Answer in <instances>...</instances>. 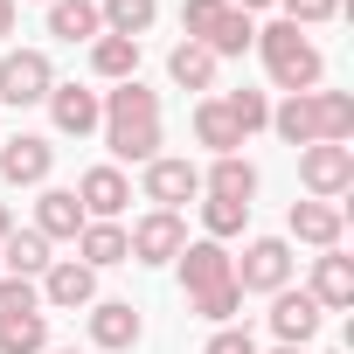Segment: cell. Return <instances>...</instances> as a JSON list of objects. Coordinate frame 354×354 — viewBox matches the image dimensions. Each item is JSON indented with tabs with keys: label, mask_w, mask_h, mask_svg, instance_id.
Instances as JSON below:
<instances>
[{
	"label": "cell",
	"mask_w": 354,
	"mask_h": 354,
	"mask_svg": "<svg viewBox=\"0 0 354 354\" xmlns=\"http://www.w3.org/2000/svg\"><path fill=\"white\" fill-rule=\"evenodd\" d=\"M181 292H188V306L202 313V319H216V326H236V313H243V285H236V257L223 250V243H181Z\"/></svg>",
	"instance_id": "cell-1"
},
{
	"label": "cell",
	"mask_w": 354,
	"mask_h": 354,
	"mask_svg": "<svg viewBox=\"0 0 354 354\" xmlns=\"http://www.w3.org/2000/svg\"><path fill=\"white\" fill-rule=\"evenodd\" d=\"M97 104H104V146H111L118 160H132V167L160 160V91H146L139 77H125V84L104 91Z\"/></svg>",
	"instance_id": "cell-2"
},
{
	"label": "cell",
	"mask_w": 354,
	"mask_h": 354,
	"mask_svg": "<svg viewBox=\"0 0 354 354\" xmlns=\"http://www.w3.org/2000/svg\"><path fill=\"white\" fill-rule=\"evenodd\" d=\"M271 132L285 146H347L354 139V97L347 91H299L271 111Z\"/></svg>",
	"instance_id": "cell-3"
},
{
	"label": "cell",
	"mask_w": 354,
	"mask_h": 354,
	"mask_svg": "<svg viewBox=\"0 0 354 354\" xmlns=\"http://www.w3.org/2000/svg\"><path fill=\"white\" fill-rule=\"evenodd\" d=\"M257 56H264V70H271V84L285 91V97H299V91H319V77H326V56L306 42V28H292V21H271V28H257V42H250Z\"/></svg>",
	"instance_id": "cell-4"
},
{
	"label": "cell",
	"mask_w": 354,
	"mask_h": 354,
	"mask_svg": "<svg viewBox=\"0 0 354 354\" xmlns=\"http://www.w3.org/2000/svg\"><path fill=\"white\" fill-rule=\"evenodd\" d=\"M181 35L202 42V49L223 63V56H243V49L257 42V21H250L243 8H230V0H181Z\"/></svg>",
	"instance_id": "cell-5"
},
{
	"label": "cell",
	"mask_w": 354,
	"mask_h": 354,
	"mask_svg": "<svg viewBox=\"0 0 354 354\" xmlns=\"http://www.w3.org/2000/svg\"><path fill=\"white\" fill-rule=\"evenodd\" d=\"M181 243H188V223L174 216V209H146V216L125 230V257H132V264H174Z\"/></svg>",
	"instance_id": "cell-6"
},
{
	"label": "cell",
	"mask_w": 354,
	"mask_h": 354,
	"mask_svg": "<svg viewBox=\"0 0 354 354\" xmlns=\"http://www.w3.org/2000/svg\"><path fill=\"white\" fill-rule=\"evenodd\" d=\"M299 181L313 202H340L354 188V146H299Z\"/></svg>",
	"instance_id": "cell-7"
},
{
	"label": "cell",
	"mask_w": 354,
	"mask_h": 354,
	"mask_svg": "<svg viewBox=\"0 0 354 354\" xmlns=\"http://www.w3.org/2000/svg\"><path fill=\"white\" fill-rule=\"evenodd\" d=\"M56 91V63L42 49H8L0 56V104H42Z\"/></svg>",
	"instance_id": "cell-8"
},
{
	"label": "cell",
	"mask_w": 354,
	"mask_h": 354,
	"mask_svg": "<svg viewBox=\"0 0 354 354\" xmlns=\"http://www.w3.org/2000/svg\"><path fill=\"white\" fill-rule=\"evenodd\" d=\"M236 285L243 292H285L292 285V243L285 236H250L243 264H236Z\"/></svg>",
	"instance_id": "cell-9"
},
{
	"label": "cell",
	"mask_w": 354,
	"mask_h": 354,
	"mask_svg": "<svg viewBox=\"0 0 354 354\" xmlns=\"http://www.w3.org/2000/svg\"><path fill=\"white\" fill-rule=\"evenodd\" d=\"M49 167H56V146L42 132L0 139V181H8V188H49Z\"/></svg>",
	"instance_id": "cell-10"
},
{
	"label": "cell",
	"mask_w": 354,
	"mask_h": 354,
	"mask_svg": "<svg viewBox=\"0 0 354 354\" xmlns=\"http://www.w3.org/2000/svg\"><path fill=\"white\" fill-rule=\"evenodd\" d=\"M35 292H42V306H56V313H84V306H97V271L77 264V257H56V264L35 278Z\"/></svg>",
	"instance_id": "cell-11"
},
{
	"label": "cell",
	"mask_w": 354,
	"mask_h": 354,
	"mask_svg": "<svg viewBox=\"0 0 354 354\" xmlns=\"http://www.w3.org/2000/svg\"><path fill=\"white\" fill-rule=\"evenodd\" d=\"M139 188H146V202H153V209H174V216H181V202H195V195H202V167L167 160V153H160V160H146V181H139Z\"/></svg>",
	"instance_id": "cell-12"
},
{
	"label": "cell",
	"mask_w": 354,
	"mask_h": 354,
	"mask_svg": "<svg viewBox=\"0 0 354 354\" xmlns=\"http://www.w3.org/2000/svg\"><path fill=\"white\" fill-rule=\"evenodd\" d=\"M139 333H146V319H139L132 299H97V306H91V347H104V354H132Z\"/></svg>",
	"instance_id": "cell-13"
},
{
	"label": "cell",
	"mask_w": 354,
	"mask_h": 354,
	"mask_svg": "<svg viewBox=\"0 0 354 354\" xmlns=\"http://www.w3.org/2000/svg\"><path fill=\"white\" fill-rule=\"evenodd\" d=\"M42 104H49V118H56L63 139H91V132L104 125V104H97V91H84V84H56Z\"/></svg>",
	"instance_id": "cell-14"
},
{
	"label": "cell",
	"mask_w": 354,
	"mask_h": 354,
	"mask_svg": "<svg viewBox=\"0 0 354 354\" xmlns=\"http://www.w3.org/2000/svg\"><path fill=\"white\" fill-rule=\"evenodd\" d=\"M319 306H313V292H271V333H278V347H306L313 333H319Z\"/></svg>",
	"instance_id": "cell-15"
},
{
	"label": "cell",
	"mask_w": 354,
	"mask_h": 354,
	"mask_svg": "<svg viewBox=\"0 0 354 354\" xmlns=\"http://www.w3.org/2000/svg\"><path fill=\"white\" fill-rule=\"evenodd\" d=\"M70 195L84 202V216H91V223H118V209L132 202V181H125V174H118V167H91V174H84V181L70 188Z\"/></svg>",
	"instance_id": "cell-16"
},
{
	"label": "cell",
	"mask_w": 354,
	"mask_h": 354,
	"mask_svg": "<svg viewBox=\"0 0 354 354\" xmlns=\"http://www.w3.org/2000/svg\"><path fill=\"white\" fill-rule=\"evenodd\" d=\"M285 230H292L299 243H313V250H340V236H347V216H340V202H292Z\"/></svg>",
	"instance_id": "cell-17"
},
{
	"label": "cell",
	"mask_w": 354,
	"mask_h": 354,
	"mask_svg": "<svg viewBox=\"0 0 354 354\" xmlns=\"http://www.w3.org/2000/svg\"><path fill=\"white\" fill-rule=\"evenodd\" d=\"M313 306L319 313H347L354 306V257H340V250H319L313 257Z\"/></svg>",
	"instance_id": "cell-18"
},
{
	"label": "cell",
	"mask_w": 354,
	"mask_h": 354,
	"mask_svg": "<svg viewBox=\"0 0 354 354\" xmlns=\"http://www.w3.org/2000/svg\"><path fill=\"white\" fill-rule=\"evenodd\" d=\"M84 202L70 195V188H42V202H35V236H49V243H77L84 236Z\"/></svg>",
	"instance_id": "cell-19"
},
{
	"label": "cell",
	"mask_w": 354,
	"mask_h": 354,
	"mask_svg": "<svg viewBox=\"0 0 354 354\" xmlns=\"http://www.w3.org/2000/svg\"><path fill=\"white\" fill-rule=\"evenodd\" d=\"M202 195H209V202H243V209H250V195H257V167H250L243 153H223V160L202 174Z\"/></svg>",
	"instance_id": "cell-20"
},
{
	"label": "cell",
	"mask_w": 354,
	"mask_h": 354,
	"mask_svg": "<svg viewBox=\"0 0 354 354\" xmlns=\"http://www.w3.org/2000/svg\"><path fill=\"white\" fill-rule=\"evenodd\" d=\"M0 264H8V278H42L56 257H49V236H35V230H8V236H0Z\"/></svg>",
	"instance_id": "cell-21"
},
{
	"label": "cell",
	"mask_w": 354,
	"mask_h": 354,
	"mask_svg": "<svg viewBox=\"0 0 354 354\" xmlns=\"http://www.w3.org/2000/svg\"><path fill=\"white\" fill-rule=\"evenodd\" d=\"M195 139L223 160V153H236V146H243V125L230 118V104H223V97H202V104H195Z\"/></svg>",
	"instance_id": "cell-22"
},
{
	"label": "cell",
	"mask_w": 354,
	"mask_h": 354,
	"mask_svg": "<svg viewBox=\"0 0 354 354\" xmlns=\"http://www.w3.org/2000/svg\"><path fill=\"white\" fill-rule=\"evenodd\" d=\"M49 35H56V42H97V35H104L97 0H49Z\"/></svg>",
	"instance_id": "cell-23"
},
{
	"label": "cell",
	"mask_w": 354,
	"mask_h": 354,
	"mask_svg": "<svg viewBox=\"0 0 354 354\" xmlns=\"http://www.w3.org/2000/svg\"><path fill=\"white\" fill-rule=\"evenodd\" d=\"M77 264H91V271L132 264V257H125V230H118V223H84V236H77Z\"/></svg>",
	"instance_id": "cell-24"
},
{
	"label": "cell",
	"mask_w": 354,
	"mask_h": 354,
	"mask_svg": "<svg viewBox=\"0 0 354 354\" xmlns=\"http://www.w3.org/2000/svg\"><path fill=\"white\" fill-rule=\"evenodd\" d=\"M167 77L181 84V91H216V56H209L202 42H174V56H167Z\"/></svg>",
	"instance_id": "cell-25"
},
{
	"label": "cell",
	"mask_w": 354,
	"mask_h": 354,
	"mask_svg": "<svg viewBox=\"0 0 354 354\" xmlns=\"http://www.w3.org/2000/svg\"><path fill=\"white\" fill-rule=\"evenodd\" d=\"M91 70H97L104 84L139 77V42H125V35H97V42H91Z\"/></svg>",
	"instance_id": "cell-26"
},
{
	"label": "cell",
	"mask_w": 354,
	"mask_h": 354,
	"mask_svg": "<svg viewBox=\"0 0 354 354\" xmlns=\"http://www.w3.org/2000/svg\"><path fill=\"white\" fill-rule=\"evenodd\" d=\"M153 15H160V0H104V8H97L104 35H125V42H139L153 28Z\"/></svg>",
	"instance_id": "cell-27"
},
{
	"label": "cell",
	"mask_w": 354,
	"mask_h": 354,
	"mask_svg": "<svg viewBox=\"0 0 354 354\" xmlns=\"http://www.w3.org/2000/svg\"><path fill=\"white\" fill-rule=\"evenodd\" d=\"M42 347H49V313L0 319V354H42Z\"/></svg>",
	"instance_id": "cell-28"
},
{
	"label": "cell",
	"mask_w": 354,
	"mask_h": 354,
	"mask_svg": "<svg viewBox=\"0 0 354 354\" xmlns=\"http://www.w3.org/2000/svg\"><path fill=\"white\" fill-rule=\"evenodd\" d=\"M243 223H250V209H243V202H202V230H209V243L243 236Z\"/></svg>",
	"instance_id": "cell-29"
},
{
	"label": "cell",
	"mask_w": 354,
	"mask_h": 354,
	"mask_svg": "<svg viewBox=\"0 0 354 354\" xmlns=\"http://www.w3.org/2000/svg\"><path fill=\"white\" fill-rule=\"evenodd\" d=\"M223 104H230V118H236V125H243V139H250V132H264V125H271V97H264V91H230V97H223Z\"/></svg>",
	"instance_id": "cell-30"
},
{
	"label": "cell",
	"mask_w": 354,
	"mask_h": 354,
	"mask_svg": "<svg viewBox=\"0 0 354 354\" xmlns=\"http://www.w3.org/2000/svg\"><path fill=\"white\" fill-rule=\"evenodd\" d=\"M28 313H42V292L28 278H0V319H28Z\"/></svg>",
	"instance_id": "cell-31"
},
{
	"label": "cell",
	"mask_w": 354,
	"mask_h": 354,
	"mask_svg": "<svg viewBox=\"0 0 354 354\" xmlns=\"http://www.w3.org/2000/svg\"><path fill=\"white\" fill-rule=\"evenodd\" d=\"M278 8H285V21H292V28H319V21H333V15H340V0H278Z\"/></svg>",
	"instance_id": "cell-32"
},
{
	"label": "cell",
	"mask_w": 354,
	"mask_h": 354,
	"mask_svg": "<svg viewBox=\"0 0 354 354\" xmlns=\"http://www.w3.org/2000/svg\"><path fill=\"white\" fill-rule=\"evenodd\" d=\"M202 354H257V340H250V326H216Z\"/></svg>",
	"instance_id": "cell-33"
},
{
	"label": "cell",
	"mask_w": 354,
	"mask_h": 354,
	"mask_svg": "<svg viewBox=\"0 0 354 354\" xmlns=\"http://www.w3.org/2000/svg\"><path fill=\"white\" fill-rule=\"evenodd\" d=\"M15 35V0H0V42Z\"/></svg>",
	"instance_id": "cell-34"
},
{
	"label": "cell",
	"mask_w": 354,
	"mask_h": 354,
	"mask_svg": "<svg viewBox=\"0 0 354 354\" xmlns=\"http://www.w3.org/2000/svg\"><path fill=\"white\" fill-rule=\"evenodd\" d=\"M8 230H21V223H15V209H8V202H0V236H8Z\"/></svg>",
	"instance_id": "cell-35"
},
{
	"label": "cell",
	"mask_w": 354,
	"mask_h": 354,
	"mask_svg": "<svg viewBox=\"0 0 354 354\" xmlns=\"http://www.w3.org/2000/svg\"><path fill=\"white\" fill-rule=\"evenodd\" d=\"M230 8H243V15H257V8H271V0H230Z\"/></svg>",
	"instance_id": "cell-36"
},
{
	"label": "cell",
	"mask_w": 354,
	"mask_h": 354,
	"mask_svg": "<svg viewBox=\"0 0 354 354\" xmlns=\"http://www.w3.org/2000/svg\"><path fill=\"white\" fill-rule=\"evenodd\" d=\"M42 354H77V347H42Z\"/></svg>",
	"instance_id": "cell-37"
},
{
	"label": "cell",
	"mask_w": 354,
	"mask_h": 354,
	"mask_svg": "<svg viewBox=\"0 0 354 354\" xmlns=\"http://www.w3.org/2000/svg\"><path fill=\"white\" fill-rule=\"evenodd\" d=\"M278 354H306V347H278Z\"/></svg>",
	"instance_id": "cell-38"
}]
</instances>
